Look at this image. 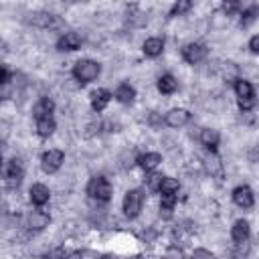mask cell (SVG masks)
<instances>
[{
  "instance_id": "cell-22",
  "label": "cell",
  "mask_w": 259,
  "mask_h": 259,
  "mask_svg": "<svg viewBox=\"0 0 259 259\" xmlns=\"http://www.w3.org/2000/svg\"><path fill=\"white\" fill-rule=\"evenodd\" d=\"M178 190H180V182L172 176H162L160 180V186H158V192L162 196H178Z\"/></svg>"
},
{
  "instance_id": "cell-8",
  "label": "cell",
  "mask_w": 259,
  "mask_h": 259,
  "mask_svg": "<svg viewBox=\"0 0 259 259\" xmlns=\"http://www.w3.org/2000/svg\"><path fill=\"white\" fill-rule=\"evenodd\" d=\"M83 45V36L75 30H67L63 32L59 38H57V51L61 53H73V51H79Z\"/></svg>"
},
{
  "instance_id": "cell-32",
  "label": "cell",
  "mask_w": 259,
  "mask_h": 259,
  "mask_svg": "<svg viewBox=\"0 0 259 259\" xmlns=\"http://www.w3.org/2000/svg\"><path fill=\"white\" fill-rule=\"evenodd\" d=\"M8 79H10V71H8V67H6V65H0V87L6 85Z\"/></svg>"
},
{
  "instance_id": "cell-11",
  "label": "cell",
  "mask_w": 259,
  "mask_h": 259,
  "mask_svg": "<svg viewBox=\"0 0 259 259\" xmlns=\"http://www.w3.org/2000/svg\"><path fill=\"white\" fill-rule=\"evenodd\" d=\"M190 121V111L188 109H184V107H172L170 111H166V115H164V123L168 125V127H184L186 123Z\"/></svg>"
},
{
  "instance_id": "cell-2",
  "label": "cell",
  "mask_w": 259,
  "mask_h": 259,
  "mask_svg": "<svg viewBox=\"0 0 259 259\" xmlns=\"http://www.w3.org/2000/svg\"><path fill=\"white\" fill-rule=\"evenodd\" d=\"M85 192H87V196H89L91 200L109 202L111 196H113V186H111V182H109L105 176L95 174V176L89 178V182H87V186H85Z\"/></svg>"
},
{
  "instance_id": "cell-4",
  "label": "cell",
  "mask_w": 259,
  "mask_h": 259,
  "mask_svg": "<svg viewBox=\"0 0 259 259\" xmlns=\"http://www.w3.org/2000/svg\"><path fill=\"white\" fill-rule=\"evenodd\" d=\"M144 200H146V192L142 188H130L121 200V210H123L125 219H130V221L138 219L144 208Z\"/></svg>"
},
{
  "instance_id": "cell-15",
  "label": "cell",
  "mask_w": 259,
  "mask_h": 259,
  "mask_svg": "<svg viewBox=\"0 0 259 259\" xmlns=\"http://www.w3.org/2000/svg\"><path fill=\"white\" fill-rule=\"evenodd\" d=\"M198 140H200V144H202L210 154H214V152L219 150V146H221V134H219V130H214V127H202Z\"/></svg>"
},
{
  "instance_id": "cell-23",
  "label": "cell",
  "mask_w": 259,
  "mask_h": 259,
  "mask_svg": "<svg viewBox=\"0 0 259 259\" xmlns=\"http://www.w3.org/2000/svg\"><path fill=\"white\" fill-rule=\"evenodd\" d=\"M257 14H259V6L257 4H251V6H243V10L239 12V24L243 26V28H247V26H251L255 20H257Z\"/></svg>"
},
{
  "instance_id": "cell-5",
  "label": "cell",
  "mask_w": 259,
  "mask_h": 259,
  "mask_svg": "<svg viewBox=\"0 0 259 259\" xmlns=\"http://www.w3.org/2000/svg\"><path fill=\"white\" fill-rule=\"evenodd\" d=\"M63 162H65V152L59 150V148H51V150H47V152L40 154V168H42L45 174L59 172L61 166H63Z\"/></svg>"
},
{
  "instance_id": "cell-16",
  "label": "cell",
  "mask_w": 259,
  "mask_h": 259,
  "mask_svg": "<svg viewBox=\"0 0 259 259\" xmlns=\"http://www.w3.org/2000/svg\"><path fill=\"white\" fill-rule=\"evenodd\" d=\"M164 47H166V42H164L162 36H148L144 40V45H142V53L148 59H158L164 53Z\"/></svg>"
},
{
  "instance_id": "cell-12",
  "label": "cell",
  "mask_w": 259,
  "mask_h": 259,
  "mask_svg": "<svg viewBox=\"0 0 259 259\" xmlns=\"http://www.w3.org/2000/svg\"><path fill=\"white\" fill-rule=\"evenodd\" d=\"M231 239L235 245H243V243H249L251 239V225L247 219H237L231 227Z\"/></svg>"
},
{
  "instance_id": "cell-21",
  "label": "cell",
  "mask_w": 259,
  "mask_h": 259,
  "mask_svg": "<svg viewBox=\"0 0 259 259\" xmlns=\"http://www.w3.org/2000/svg\"><path fill=\"white\" fill-rule=\"evenodd\" d=\"M55 130H57V121H55V117L51 115V117H40V119H34V132H36V136L38 138H51L53 134H55Z\"/></svg>"
},
{
  "instance_id": "cell-6",
  "label": "cell",
  "mask_w": 259,
  "mask_h": 259,
  "mask_svg": "<svg viewBox=\"0 0 259 259\" xmlns=\"http://www.w3.org/2000/svg\"><path fill=\"white\" fill-rule=\"evenodd\" d=\"M206 55H208V49H206V45H202V42H188V45H184V47L180 49V57H182V61L188 63V65H198V63H202V61L206 59Z\"/></svg>"
},
{
  "instance_id": "cell-28",
  "label": "cell",
  "mask_w": 259,
  "mask_h": 259,
  "mask_svg": "<svg viewBox=\"0 0 259 259\" xmlns=\"http://www.w3.org/2000/svg\"><path fill=\"white\" fill-rule=\"evenodd\" d=\"M241 10H243V4H241V2H223V12H225L227 16L239 14Z\"/></svg>"
},
{
  "instance_id": "cell-3",
  "label": "cell",
  "mask_w": 259,
  "mask_h": 259,
  "mask_svg": "<svg viewBox=\"0 0 259 259\" xmlns=\"http://www.w3.org/2000/svg\"><path fill=\"white\" fill-rule=\"evenodd\" d=\"M233 91H235L237 105H239L241 111H251V109L255 107L257 99H255V87H253L251 81H247V79H243V77L235 79V83H233Z\"/></svg>"
},
{
  "instance_id": "cell-19",
  "label": "cell",
  "mask_w": 259,
  "mask_h": 259,
  "mask_svg": "<svg viewBox=\"0 0 259 259\" xmlns=\"http://www.w3.org/2000/svg\"><path fill=\"white\" fill-rule=\"evenodd\" d=\"M55 113V101L51 97H40L34 105H32V117L40 119V117H51Z\"/></svg>"
},
{
  "instance_id": "cell-27",
  "label": "cell",
  "mask_w": 259,
  "mask_h": 259,
  "mask_svg": "<svg viewBox=\"0 0 259 259\" xmlns=\"http://www.w3.org/2000/svg\"><path fill=\"white\" fill-rule=\"evenodd\" d=\"M160 180H162V174H158L156 170H154V172H148V176H146V186H148V190H150V192H158Z\"/></svg>"
},
{
  "instance_id": "cell-35",
  "label": "cell",
  "mask_w": 259,
  "mask_h": 259,
  "mask_svg": "<svg viewBox=\"0 0 259 259\" xmlns=\"http://www.w3.org/2000/svg\"><path fill=\"white\" fill-rule=\"evenodd\" d=\"M2 166H4V160H2V154H0V170H2Z\"/></svg>"
},
{
  "instance_id": "cell-24",
  "label": "cell",
  "mask_w": 259,
  "mask_h": 259,
  "mask_svg": "<svg viewBox=\"0 0 259 259\" xmlns=\"http://www.w3.org/2000/svg\"><path fill=\"white\" fill-rule=\"evenodd\" d=\"M190 10H192V2H190V0H178V2H174V4L170 6V10H168V18L184 16V14L190 12Z\"/></svg>"
},
{
  "instance_id": "cell-14",
  "label": "cell",
  "mask_w": 259,
  "mask_h": 259,
  "mask_svg": "<svg viewBox=\"0 0 259 259\" xmlns=\"http://www.w3.org/2000/svg\"><path fill=\"white\" fill-rule=\"evenodd\" d=\"M49 225H51V214H49L47 210H42V208H34V210H30L28 217H26V227H28L30 231H42V229H47Z\"/></svg>"
},
{
  "instance_id": "cell-31",
  "label": "cell",
  "mask_w": 259,
  "mask_h": 259,
  "mask_svg": "<svg viewBox=\"0 0 259 259\" xmlns=\"http://www.w3.org/2000/svg\"><path fill=\"white\" fill-rule=\"evenodd\" d=\"M247 47H249V51H251L253 55H257V53H259V34H253V36L249 38V45H247Z\"/></svg>"
},
{
  "instance_id": "cell-26",
  "label": "cell",
  "mask_w": 259,
  "mask_h": 259,
  "mask_svg": "<svg viewBox=\"0 0 259 259\" xmlns=\"http://www.w3.org/2000/svg\"><path fill=\"white\" fill-rule=\"evenodd\" d=\"M162 259H186L184 255V249L178 247V245H168L162 253Z\"/></svg>"
},
{
  "instance_id": "cell-18",
  "label": "cell",
  "mask_w": 259,
  "mask_h": 259,
  "mask_svg": "<svg viewBox=\"0 0 259 259\" xmlns=\"http://www.w3.org/2000/svg\"><path fill=\"white\" fill-rule=\"evenodd\" d=\"M111 95H113V99H115L117 103H121V105H132L134 99H136V87L123 81V83H119V85L115 87V91H113Z\"/></svg>"
},
{
  "instance_id": "cell-10",
  "label": "cell",
  "mask_w": 259,
  "mask_h": 259,
  "mask_svg": "<svg viewBox=\"0 0 259 259\" xmlns=\"http://www.w3.org/2000/svg\"><path fill=\"white\" fill-rule=\"evenodd\" d=\"M28 200H30L32 206L42 208V206L51 200V190H49V186L42 184V182H34V184L28 188Z\"/></svg>"
},
{
  "instance_id": "cell-17",
  "label": "cell",
  "mask_w": 259,
  "mask_h": 259,
  "mask_svg": "<svg viewBox=\"0 0 259 259\" xmlns=\"http://www.w3.org/2000/svg\"><path fill=\"white\" fill-rule=\"evenodd\" d=\"M136 164L148 174V172H154L160 164H162V154L160 152H144L136 158Z\"/></svg>"
},
{
  "instance_id": "cell-25",
  "label": "cell",
  "mask_w": 259,
  "mask_h": 259,
  "mask_svg": "<svg viewBox=\"0 0 259 259\" xmlns=\"http://www.w3.org/2000/svg\"><path fill=\"white\" fill-rule=\"evenodd\" d=\"M178 202V196H162L160 198V214L164 219H170L174 212V206Z\"/></svg>"
},
{
  "instance_id": "cell-7",
  "label": "cell",
  "mask_w": 259,
  "mask_h": 259,
  "mask_svg": "<svg viewBox=\"0 0 259 259\" xmlns=\"http://www.w3.org/2000/svg\"><path fill=\"white\" fill-rule=\"evenodd\" d=\"M231 198H233V202H235L239 208H243V210L255 206V192H253V188H251L249 184H239V186H235L233 192H231Z\"/></svg>"
},
{
  "instance_id": "cell-34",
  "label": "cell",
  "mask_w": 259,
  "mask_h": 259,
  "mask_svg": "<svg viewBox=\"0 0 259 259\" xmlns=\"http://www.w3.org/2000/svg\"><path fill=\"white\" fill-rule=\"evenodd\" d=\"M125 259H142V255H130V257H125Z\"/></svg>"
},
{
  "instance_id": "cell-29",
  "label": "cell",
  "mask_w": 259,
  "mask_h": 259,
  "mask_svg": "<svg viewBox=\"0 0 259 259\" xmlns=\"http://www.w3.org/2000/svg\"><path fill=\"white\" fill-rule=\"evenodd\" d=\"M190 257H192V259H217V255H214L212 251L204 249V247H196Z\"/></svg>"
},
{
  "instance_id": "cell-1",
  "label": "cell",
  "mask_w": 259,
  "mask_h": 259,
  "mask_svg": "<svg viewBox=\"0 0 259 259\" xmlns=\"http://www.w3.org/2000/svg\"><path fill=\"white\" fill-rule=\"evenodd\" d=\"M99 75H101V65L93 59H79V61H75V65L71 69V77L79 85H87V83L95 81Z\"/></svg>"
},
{
  "instance_id": "cell-20",
  "label": "cell",
  "mask_w": 259,
  "mask_h": 259,
  "mask_svg": "<svg viewBox=\"0 0 259 259\" xmlns=\"http://www.w3.org/2000/svg\"><path fill=\"white\" fill-rule=\"evenodd\" d=\"M158 91L162 95H174L178 91V79L172 75V73H164L158 77V83H156Z\"/></svg>"
},
{
  "instance_id": "cell-13",
  "label": "cell",
  "mask_w": 259,
  "mask_h": 259,
  "mask_svg": "<svg viewBox=\"0 0 259 259\" xmlns=\"http://www.w3.org/2000/svg\"><path fill=\"white\" fill-rule=\"evenodd\" d=\"M111 91L109 89H103V87H97V89H93L91 93H89V103H91V109L93 111H97V113H101L107 105H109V101H111Z\"/></svg>"
},
{
  "instance_id": "cell-30",
  "label": "cell",
  "mask_w": 259,
  "mask_h": 259,
  "mask_svg": "<svg viewBox=\"0 0 259 259\" xmlns=\"http://www.w3.org/2000/svg\"><path fill=\"white\" fill-rule=\"evenodd\" d=\"M57 259H83V251H59Z\"/></svg>"
},
{
  "instance_id": "cell-33",
  "label": "cell",
  "mask_w": 259,
  "mask_h": 259,
  "mask_svg": "<svg viewBox=\"0 0 259 259\" xmlns=\"http://www.w3.org/2000/svg\"><path fill=\"white\" fill-rule=\"evenodd\" d=\"M4 208H6V204H4V198H2V192H0V212H4Z\"/></svg>"
},
{
  "instance_id": "cell-9",
  "label": "cell",
  "mask_w": 259,
  "mask_h": 259,
  "mask_svg": "<svg viewBox=\"0 0 259 259\" xmlns=\"http://www.w3.org/2000/svg\"><path fill=\"white\" fill-rule=\"evenodd\" d=\"M4 178H6V184L10 188H16L22 182V178H24V166H22V162L18 158L8 160L6 170H4Z\"/></svg>"
}]
</instances>
